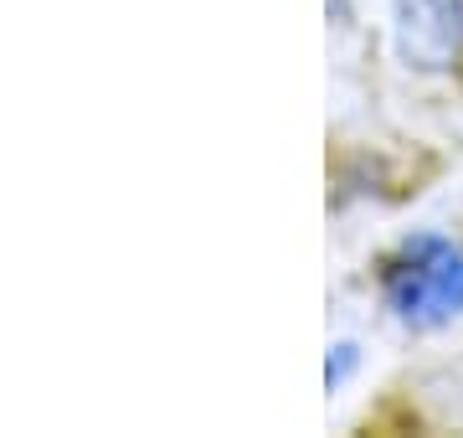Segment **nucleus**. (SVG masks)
Listing matches in <instances>:
<instances>
[{"label": "nucleus", "instance_id": "2", "mask_svg": "<svg viewBox=\"0 0 463 438\" xmlns=\"http://www.w3.org/2000/svg\"><path fill=\"white\" fill-rule=\"evenodd\" d=\"M397 52L407 68L443 72L463 52V0H392Z\"/></svg>", "mask_w": 463, "mask_h": 438}, {"label": "nucleus", "instance_id": "1", "mask_svg": "<svg viewBox=\"0 0 463 438\" xmlns=\"http://www.w3.org/2000/svg\"><path fill=\"white\" fill-rule=\"evenodd\" d=\"M381 284L407 325H443L463 309V253L443 237H417L386 263Z\"/></svg>", "mask_w": 463, "mask_h": 438}]
</instances>
